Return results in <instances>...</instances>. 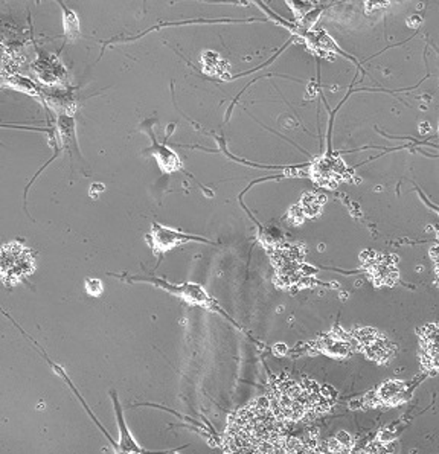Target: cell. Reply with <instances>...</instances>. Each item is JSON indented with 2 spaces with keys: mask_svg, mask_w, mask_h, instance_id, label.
<instances>
[{
  "mask_svg": "<svg viewBox=\"0 0 439 454\" xmlns=\"http://www.w3.org/2000/svg\"><path fill=\"white\" fill-rule=\"evenodd\" d=\"M284 448V427L275 412L261 401L249 404L229 419V454H276Z\"/></svg>",
  "mask_w": 439,
  "mask_h": 454,
  "instance_id": "obj_1",
  "label": "cell"
},
{
  "mask_svg": "<svg viewBox=\"0 0 439 454\" xmlns=\"http://www.w3.org/2000/svg\"><path fill=\"white\" fill-rule=\"evenodd\" d=\"M313 383H304L302 386L296 381H283L275 393L273 412L276 417L284 419H301L304 414L317 407V390H312Z\"/></svg>",
  "mask_w": 439,
  "mask_h": 454,
  "instance_id": "obj_2",
  "label": "cell"
},
{
  "mask_svg": "<svg viewBox=\"0 0 439 454\" xmlns=\"http://www.w3.org/2000/svg\"><path fill=\"white\" fill-rule=\"evenodd\" d=\"M149 236H152V245L159 252H166L169 249L176 248V245H178L181 243L189 241V240H197V241L206 243V240L197 238V236H189L182 232H176V231L168 229V227H164L157 223L153 224V231Z\"/></svg>",
  "mask_w": 439,
  "mask_h": 454,
  "instance_id": "obj_3",
  "label": "cell"
},
{
  "mask_svg": "<svg viewBox=\"0 0 439 454\" xmlns=\"http://www.w3.org/2000/svg\"><path fill=\"white\" fill-rule=\"evenodd\" d=\"M148 133H149V136H152V141H153V146L148 148V153L156 156L157 163L161 165L162 170L166 173H174V171L182 170V163H181V161H178L177 154L171 150H168L165 145L159 144L152 130H148Z\"/></svg>",
  "mask_w": 439,
  "mask_h": 454,
  "instance_id": "obj_4",
  "label": "cell"
},
{
  "mask_svg": "<svg viewBox=\"0 0 439 454\" xmlns=\"http://www.w3.org/2000/svg\"><path fill=\"white\" fill-rule=\"evenodd\" d=\"M403 393V386L400 383L395 381H389L384 383L380 388V392H378V397H380L386 402H394L398 395Z\"/></svg>",
  "mask_w": 439,
  "mask_h": 454,
  "instance_id": "obj_5",
  "label": "cell"
},
{
  "mask_svg": "<svg viewBox=\"0 0 439 454\" xmlns=\"http://www.w3.org/2000/svg\"><path fill=\"white\" fill-rule=\"evenodd\" d=\"M66 16H64V26H66V35L69 38H75L79 33V25H78V18L75 13H71L69 9L64 8Z\"/></svg>",
  "mask_w": 439,
  "mask_h": 454,
  "instance_id": "obj_6",
  "label": "cell"
}]
</instances>
